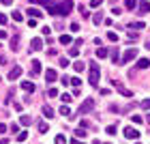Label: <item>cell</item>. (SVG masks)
Instances as JSON below:
<instances>
[{
    "mask_svg": "<svg viewBox=\"0 0 150 144\" xmlns=\"http://www.w3.org/2000/svg\"><path fill=\"white\" fill-rule=\"evenodd\" d=\"M30 50L32 52H41V50H43V41H41V39H32L30 41Z\"/></svg>",
    "mask_w": 150,
    "mask_h": 144,
    "instance_id": "cell-9",
    "label": "cell"
},
{
    "mask_svg": "<svg viewBox=\"0 0 150 144\" xmlns=\"http://www.w3.org/2000/svg\"><path fill=\"white\" fill-rule=\"evenodd\" d=\"M112 84H114L116 88H118V93H120V95H125V97H133V93L129 91V88H125V86H120V84H118V82H116V80H112Z\"/></svg>",
    "mask_w": 150,
    "mask_h": 144,
    "instance_id": "cell-7",
    "label": "cell"
},
{
    "mask_svg": "<svg viewBox=\"0 0 150 144\" xmlns=\"http://www.w3.org/2000/svg\"><path fill=\"white\" fill-rule=\"evenodd\" d=\"M28 15H30V17H35V19H39L41 15H43V13H41L39 9H28Z\"/></svg>",
    "mask_w": 150,
    "mask_h": 144,
    "instance_id": "cell-19",
    "label": "cell"
},
{
    "mask_svg": "<svg viewBox=\"0 0 150 144\" xmlns=\"http://www.w3.org/2000/svg\"><path fill=\"white\" fill-rule=\"evenodd\" d=\"M30 2H32V4H45V6H52V4H54L52 0H30Z\"/></svg>",
    "mask_w": 150,
    "mask_h": 144,
    "instance_id": "cell-24",
    "label": "cell"
},
{
    "mask_svg": "<svg viewBox=\"0 0 150 144\" xmlns=\"http://www.w3.org/2000/svg\"><path fill=\"white\" fill-rule=\"evenodd\" d=\"M56 78H58L56 69H45V80L50 82V84H54V82H56Z\"/></svg>",
    "mask_w": 150,
    "mask_h": 144,
    "instance_id": "cell-8",
    "label": "cell"
},
{
    "mask_svg": "<svg viewBox=\"0 0 150 144\" xmlns=\"http://www.w3.org/2000/svg\"><path fill=\"white\" fill-rule=\"evenodd\" d=\"M137 13H139V15H146V13H150V2L142 0V2L137 4Z\"/></svg>",
    "mask_w": 150,
    "mask_h": 144,
    "instance_id": "cell-6",
    "label": "cell"
},
{
    "mask_svg": "<svg viewBox=\"0 0 150 144\" xmlns=\"http://www.w3.org/2000/svg\"><path fill=\"white\" fill-rule=\"evenodd\" d=\"M11 17L15 19V22H22V19H24V15H22L19 11H13V13H11Z\"/></svg>",
    "mask_w": 150,
    "mask_h": 144,
    "instance_id": "cell-26",
    "label": "cell"
},
{
    "mask_svg": "<svg viewBox=\"0 0 150 144\" xmlns=\"http://www.w3.org/2000/svg\"><path fill=\"white\" fill-rule=\"evenodd\" d=\"M43 35H45V37H50V35H52V28H47V26H45V28H43Z\"/></svg>",
    "mask_w": 150,
    "mask_h": 144,
    "instance_id": "cell-46",
    "label": "cell"
},
{
    "mask_svg": "<svg viewBox=\"0 0 150 144\" xmlns=\"http://www.w3.org/2000/svg\"><path fill=\"white\" fill-rule=\"evenodd\" d=\"M22 88H24L26 93H35L37 91V86L32 84V82H22Z\"/></svg>",
    "mask_w": 150,
    "mask_h": 144,
    "instance_id": "cell-11",
    "label": "cell"
},
{
    "mask_svg": "<svg viewBox=\"0 0 150 144\" xmlns=\"http://www.w3.org/2000/svg\"><path fill=\"white\" fill-rule=\"evenodd\" d=\"M77 54H79V47H71V50H69V56H71V58H75Z\"/></svg>",
    "mask_w": 150,
    "mask_h": 144,
    "instance_id": "cell-35",
    "label": "cell"
},
{
    "mask_svg": "<svg viewBox=\"0 0 150 144\" xmlns=\"http://www.w3.org/2000/svg\"><path fill=\"white\" fill-rule=\"evenodd\" d=\"M0 39H6V30H0Z\"/></svg>",
    "mask_w": 150,
    "mask_h": 144,
    "instance_id": "cell-50",
    "label": "cell"
},
{
    "mask_svg": "<svg viewBox=\"0 0 150 144\" xmlns=\"http://www.w3.org/2000/svg\"><path fill=\"white\" fill-rule=\"evenodd\" d=\"M43 116L45 118H54V110L50 106H43Z\"/></svg>",
    "mask_w": 150,
    "mask_h": 144,
    "instance_id": "cell-15",
    "label": "cell"
},
{
    "mask_svg": "<svg viewBox=\"0 0 150 144\" xmlns=\"http://www.w3.org/2000/svg\"><path fill=\"white\" fill-rule=\"evenodd\" d=\"M133 58H137V50H135V47H129V50L122 54V58L118 60V65H127V63H131Z\"/></svg>",
    "mask_w": 150,
    "mask_h": 144,
    "instance_id": "cell-3",
    "label": "cell"
},
{
    "mask_svg": "<svg viewBox=\"0 0 150 144\" xmlns=\"http://www.w3.org/2000/svg\"><path fill=\"white\" fill-rule=\"evenodd\" d=\"M79 13H81V15H84V17H90V11H88L86 6H84V4L79 6Z\"/></svg>",
    "mask_w": 150,
    "mask_h": 144,
    "instance_id": "cell-32",
    "label": "cell"
},
{
    "mask_svg": "<svg viewBox=\"0 0 150 144\" xmlns=\"http://www.w3.org/2000/svg\"><path fill=\"white\" fill-rule=\"evenodd\" d=\"M99 80H101V67H99V63H90V73H88L90 86H97Z\"/></svg>",
    "mask_w": 150,
    "mask_h": 144,
    "instance_id": "cell-2",
    "label": "cell"
},
{
    "mask_svg": "<svg viewBox=\"0 0 150 144\" xmlns=\"http://www.w3.org/2000/svg\"><path fill=\"white\" fill-rule=\"evenodd\" d=\"M60 43H62V45H71L73 43V37L71 35H62V37H60Z\"/></svg>",
    "mask_w": 150,
    "mask_h": 144,
    "instance_id": "cell-16",
    "label": "cell"
},
{
    "mask_svg": "<svg viewBox=\"0 0 150 144\" xmlns=\"http://www.w3.org/2000/svg\"><path fill=\"white\" fill-rule=\"evenodd\" d=\"M73 69H75V71H77V73H81V71H84V69H86V65H84V63H81V60H77V63H73Z\"/></svg>",
    "mask_w": 150,
    "mask_h": 144,
    "instance_id": "cell-18",
    "label": "cell"
},
{
    "mask_svg": "<svg viewBox=\"0 0 150 144\" xmlns=\"http://www.w3.org/2000/svg\"><path fill=\"white\" fill-rule=\"evenodd\" d=\"M60 82H62L64 86H69V75H62V78H60Z\"/></svg>",
    "mask_w": 150,
    "mask_h": 144,
    "instance_id": "cell-43",
    "label": "cell"
},
{
    "mask_svg": "<svg viewBox=\"0 0 150 144\" xmlns=\"http://www.w3.org/2000/svg\"><path fill=\"white\" fill-rule=\"evenodd\" d=\"M129 28H131V30H135V32H139L142 28H144V22H133L131 26H129Z\"/></svg>",
    "mask_w": 150,
    "mask_h": 144,
    "instance_id": "cell-17",
    "label": "cell"
},
{
    "mask_svg": "<svg viewBox=\"0 0 150 144\" xmlns=\"http://www.w3.org/2000/svg\"><path fill=\"white\" fill-rule=\"evenodd\" d=\"M60 114L67 116L69 120H73V114H71V108H69V106H62V108H60Z\"/></svg>",
    "mask_w": 150,
    "mask_h": 144,
    "instance_id": "cell-13",
    "label": "cell"
},
{
    "mask_svg": "<svg viewBox=\"0 0 150 144\" xmlns=\"http://www.w3.org/2000/svg\"><path fill=\"white\" fill-rule=\"evenodd\" d=\"M131 120L135 123V125H142V123H144V118H142V116H137V114H133V116H131Z\"/></svg>",
    "mask_w": 150,
    "mask_h": 144,
    "instance_id": "cell-30",
    "label": "cell"
},
{
    "mask_svg": "<svg viewBox=\"0 0 150 144\" xmlns=\"http://www.w3.org/2000/svg\"><path fill=\"white\" fill-rule=\"evenodd\" d=\"M92 22H94V24H101V22H103V13H94Z\"/></svg>",
    "mask_w": 150,
    "mask_h": 144,
    "instance_id": "cell-27",
    "label": "cell"
},
{
    "mask_svg": "<svg viewBox=\"0 0 150 144\" xmlns=\"http://www.w3.org/2000/svg\"><path fill=\"white\" fill-rule=\"evenodd\" d=\"M60 99H62V101H64V103H69V101H71L73 97H71V95H69V93H62V95H60Z\"/></svg>",
    "mask_w": 150,
    "mask_h": 144,
    "instance_id": "cell-34",
    "label": "cell"
},
{
    "mask_svg": "<svg viewBox=\"0 0 150 144\" xmlns=\"http://www.w3.org/2000/svg\"><path fill=\"white\" fill-rule=\"evenodd\" d=\"M92 108H94V99H86L84 103L79 106V114H88V112H92Z\"/></svg>",
    "mask_w": 150,
    "mask_h": 144,
    "instance_id": "cell-4",
    "label": "cell"
},
{
    "mask_svg": "<svg viewBox=\"0 0 150 144\" xmlns=\"http://www.w3.org/2000/svg\"><path fill=\"white\" fill-rule=\"evenodd\" d=\"M11 50H15V52L19 50V37H13L11 39Z\"/></svg>",
    "mask_w": 150,
    "mask_h": 144,
    "instance_id": "cell-20",
    "label": "cell"
},
{
    "mask_svg": "<svg viewBox=\"0 0 150 144\" xmlns=\"http://www.w3.org/2000/svg\"><path fill=\"white\" fill-rule=\"evenodd\" d=\"M105 144H110V142H105Z\"/></svg>",
    "mask_w": 150,
    "mask_h": 144,
    "instance_id": "cell-56",
    "label": "cell"
},
{
    "mask_svg": "<svg viewBox=\"0 0 150 144\" xmlns=\"http://www.w3.org/2000/svg\"><path fill=\"white\" fill-rule=\"evenodd\" d=\"M6 131V125H4V123H0V133H4Z\"/></svg>",
    "mask_w": 150,
    "mask_h": 144,
    "instance_id": "cell-47",
    "label": "cell"
},
{
    "mask_svg": "<svg viewBox=\"0 0 150 144\" xmlns=\"http://www.w3.org/2000/svg\"><path fill=\"white\" fill-rule=\"evenodd\" d=\"M26 138H28V133H26V131H22V133H17V142H24Z\"/></svg>",
    "mask_w": 150,
    "mask_h": 144,
    "instance_id": "cell-38",
    "label": "cell"
},
{
    "mask_svg": "<svg viewBox=\"0 0 150 144\" xmlns=\"http://www.w3.org/2000/svg\"><path fill=\"white\" fill-rule=\"evenodd\" d=\"M19 75H22V67L17 65V67H13V69L9 71V80H17Z\"/></svg>",
    "mask_w": 150,
    "mask_h": 144,
    "instance_id": "cell-10",
    "label": "cell"
},
{
    "mask_svg": "<svg viewBox=\"0 0 150 144\" xmlns=\"http://www.w3.org/2000/svg\"><path fill=\"white\" fill-rule=\"evenodd\" d=\"M97 58H107V47H99L97 50Z\"/></svg>",
    "mask_w": 150,
    "mask_h": 144,
    "instance_id": "cell-21",
    "label": "cell"
},
{
    "mask_svg": "<svg viewBox=\"0 0 150 144\" xmlns=\"http://www.w3.org/2000/svg\"><path fill=\"white\" fill-rule=\"evenodd\" d=\"M71 144H84V142H79L77 138H73V140H71Z\"/></svg>",
    "mask_w": 150,
    "mask_h": 144,
    "instance_id": "cell-51",
    "label": "cell"
},
{
    "mask_svg": "<svg viewBox=\"0 0 150 144\" xmlns=\"http://www.w3.org/2000/svg\"><path fill=\"white\" fill-rule=\"evenodd\" d=\"M125 138H129V140H137L139 138V131L135 127H127L125 129Z\"/></svg>",
    "mask_w": 150,
    "mask_h": 144,
    "instance_id": "cell-5",
    "label": "cell"
},
{
    "mask_svg": "<svg viewBox=\"0 0 150 144\" xmlns=\"http://www.w3.org/2000/svg\"><path fill=\"white\" fill-rule=\"evenodd\" d=\"M88 127H90V123H88L86 118H81L79 120V129H88Z\"/></svg>",
    "mask_w": 150,
    "mask_h": 144,
    "instance_id": "cell-36",
    "label": "cell"
},
{
    "mask_svg": "<svg viewBox=\"0 0 150 144\" xmlns=\"http://www.w3.org/2000/svg\"><path fill=\"white\" fill-rule=\"evenodd\" d=\"M107 39H110V41H114V43H116V41H118V35H116V32H107Z\"/></svg>",
    "mask_w": 150,
    "mask_h": 144,
    "instance_id": "cell-39",
    "label": "cell"
},
{
    "mask_svg": "<svg viewBox=\"0 0 150 144\" xmlns=\"http://www.w3.org/2000/svg\"><path fill=\"white\" fill-rule=\"evenodd\" d=\"M146 120H148V123H150V114H148V116H146Z\"/></svg>",
    "mask_w": 150,
    "mask_h": 144,
    "instance_id": "cell-54",
    "label": "cell"
},
{
    "mask_svg": "<svg viewBox=\"0 0 150 144\" xmlns=\"http://www.w3.org/2000/svg\"><path fill=\"white\" fill-rule=\"evenodd\" d=\"M137 67H139V69H148V67H150V60H148V58H139V60H137Z\"/></svg>",
    "mask_w": 150,
    "mask_h": 144,
    "instance_id": "cell-14",
    "label": "cell"
},
{
    "mask_svg": "<svg viewBox=\"0 0 150 144\" xmlns=\"http://www.w3.org/2000/svg\"><path fill=\"white\" fill-rule=\"evenodd\" d=\"M43 71V67H41V60H32V75H37Z\"/></svg>",
    "mask_w": 150,
    "mask_h": 144,
    "instance_id": "cell-12",
    "label": "cell"
},
{
    "mask_svg": "<svg viewBox=\"0 0 150 144\" xmlns=\"http://www.w3.org/2000/svg\"><path fill=\"white\" fill-rule=\"evenodd\" d=\"M0 144H9V140H0Z\"/></svg>",
    "mask_w": 150,
    "mask_h": 144,
    "instance_id": "cell-52",
    "label": "cell"
},
{
    "mask_svg": "<svg viewBox=\"0 0 150 144\" xmlns=\"http://www.w3.org/2000/svg\"><path fill=\"white\" fill-rule=\"evenodd\" d=\"M135 4H137V0H125V6H127L129 11H133V9H135Z\"/></svg>",
    "mask_w": 150,
    "mask_h": 144,
    "instance_id": "cell-23",
    "label": "cell"
},
{
    "mask_svg": "<svg viewBox=\"0 0 150 144\" xmlns=\"http://www.w3.org/2000/svg\"><path fill=\"white\" fill-rule=\"evenodd\" d=\"M101 2H103V0H90V6H99Z\"/></svg>",
    "mask_w": 150,
    "mask_h": 144,
    "instance_id": "cell-45",
    "label": "cell"
},
{
    "mask_svg": "<svg viewBox=\"0 0 150 144\" xmlns=\"http://www.w3.org/2000/svg\"><path fill=\"white\" fill-rule=\"evenodd\" d=\"M142 108H144V110H150V99H144V101H142Z\"/></svg>",
    "mask_w": 150,
    "mask_h": 144,
    "instance_id": "cell-41",
    "label": "cell"
},
{
    "mask_svg": "<svg viewBox=\"0 0 150 144\" xmlns=\"http://www.w3.org/2000/svg\"><path fill=\"white\" fill-rule=\"evenodd\" d=\"M54 144H67V138H64L62 133H60V135H56V140H54Z\"/></svg>",
    "mask_w": 150,
    "mask_h": 144,
    "instance_id": "cell-28",
    "label": "cell"
},
{
    "mask_svg": "<svg viewBox=\"0 0 150 144\" xmlns=\"http://www.w3.org/2000/svg\"><path fill=\"white\" fill-rule=\"evenodd\" d=\"M120 60V54H118V50H112V63H118Z\"/></svg>",
    "mask_w": 150,
    "mask_h": 144,
    "instance_id": "cell-31",
    "label": "cell"
},
{
    "mask_svg": "<svg viewBox=\"0 0 150 144\" xmlns=\"http://www.w3.org/2000/svg\"><path fill=\"white\" fill-rule=\"evenodd\" d=\"M0 24H6V15H2V13H0Z\"/></svg>",
    "mask_w": 150,
    "mask_h": 144,
    "instance_id": "cell-48",
    "label": "cell"
},
{
    "mask_svg": "<svg viewBox=\"0 0 150 144\" xmlns=\"http://www.w3.org/2000/svg\"><path fill=\"white\" fill-rule=\"evenodd\" d=\"M0 2H2V4H4V6H9V4H11V2H13V0H0Z\"/></svg>",
    "mask_w": 150,
    "mask_h": 144,
    "instance_id": "cell-49",
    "label": "cell"
},
{
    "mask_svg": "<svg viewBox=\"0 0 150 144\" xmlns=\"http://www.w3.org/2000/svg\"><path fill=\"white\" fill-rule=\"evenodd\" d=\"M69 65V58H60V67H67Z\"/></svg>",
    "mask_w": 150,
    "mask_h": 144,
    "instance_id": "cell-44",
    "label": "cell"
},
{
    "mask_svg": "<svg viewBox=\"0 0 150 144\" xmlns=\"http://www.w3.org/2000/svg\"><path fill=\"white\" fill-rule=\"evenodd\" d=\"M19 123H22V125H30V123H32V118H30L28 114H24V116H19Z\"/></svg>",
    "mask_w": 150,
    "mask_h": 144,
    "instance_id": "cell-22",
    "label": "cell"
},
{
    "mask_svg": "<svg viewBox=\"0 0 150 144\" xmlns=\"http://www.w3.org/2000/svg\"><path fill=\"white\" fill-rule=\"evenodd\" d=\"M135 144H142V142H135Z\"/></svg>",
    "mask_w": 150,
    "mask_h": 144,
    "instance_id": "cell-55",
    "label": "cell"
},
{
    "mask_svg": "<svg viewBox=\"0 0 150 144\" xmlns=\"http://www.w3.org/2000/svg\"><path fill=\"white\" fill-rule=\"evenodd\" d=\"M73 0H60L58 4H52L47 6V11L52 13V15H69V13L73 11Z\"/></svg>",
    "mask_w": 150,
    "mask_h": 144,
    "instance_id": "cell-1",
    "label": "cell"
},
{
    "mask_svg": "<svg viewBox=\"0 0 150 144\" xmlns=\"http://www.w3.org/2000/svg\"><path fill=\"white\" fill-rule=\"evenodd\" d=\"M69 84H73V86H75V88H77V86H79V84H81V80H79V78H77V75H73V78H69Z\"/></svg>",
    "mask_w": 150,
    "mask_h": 144,
    "instance_id": "cell-25",
    "label": "cell"
},
{
    "mask_svg": "<svg viewBox=\"0 0 150 144\" xmlns=\"http://www.w3.org/2000/svg\"><path fill=\"white\" fill-rule=\"evenodd\" d=\"M146 47H148V50H150V39H148V41H146Z\"/></svg>",
    "mask_w": 150,
    "mask_h": 144,
    "instance_id": "cell-53",
    "label": "cell"
},
{
    "mask_svg": "<svg viewBox=\"0 0 150 144\" xmlns=\"http://www.w3.org/2000/svg\"><path fill=\"white\" fill-rule=\"evenodd\" d=\"M71 30H73V32H79L81 28H79V24H75V22H73V24H71Z\"/></svg>",
    "mask_w": 150,
    "mask_h": 144,
    "instance_id": "cell-42",
    "label": "cell"
},
{
    "mask_svg": "<svg viewBox=\"0 0 150 144\" xmlns=\"http://www.w3.org/2000/svg\"><path fill=\"white\" fill-rule=\"evenodd\" d=\"M105 133H110V135H114V133H116V125H110V127L105 129Z\"/></svg>",
    "mask_w": 150,
    "mask_h": 144,
    "instance_id": "cell-40",
    "label": "cell"
},
{
    "mask_svg": "<svg viewBox=\"0 0 150 144\" xmlns=\"http://www.w3.org/2000/svg\"><path fill=\"white\" fill-rule=\"evenodd\" d=\"M47 97H52V99H54V97H58V91H56V88L52 86L50 91H47Z\"/></svg>",
    "mask_w": 150,
    "mask_h": 144,
    "instance_id": "cell-33",
    "label": "cell"
},
{
    "mask_svg": "<svg viewBox=\"0 0 150 144\" xmlns=\"http://www.w3.org/2000/svg\"><path fill=\"white\" fill-rule=\"evenodd\" d=\"M86 133H88L86 129H75V138H77V140H79V138H84Z\"/></svg>",
    "mask_w": 150,
    "mask_h": 144,
    "instance_id": "cell-29",
    "label": "cell"
},
{
    "mask_svg": "<svg viewBox=\"0 0 150 144\" xmlns=\"http://www.w3.org/2000/svg\"><path fill=\"white\" fill-rule=\"evenodd\" d=\"M39 131L41 133H47V123H39Z\"/></svg>",
    "mask_w": 150,
    "mask_h": 144,
    "instance_id": "cell-37",
    "label": "cell"
}]
</instances>
